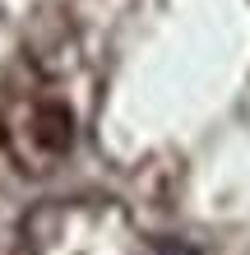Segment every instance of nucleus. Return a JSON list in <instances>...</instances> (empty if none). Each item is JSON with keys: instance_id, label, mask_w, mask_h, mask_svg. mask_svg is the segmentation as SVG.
<instances>
[{"instance_id": "f257e3e1", "label": "nucleus", "mask_w": 250, "mask_h": 255, "mask_svg": "<svg viewBox=\"0 0 250 255\" xmlns=\"http://www.w3.org/2000/svg\"><path fill=\"white\" fill-rule=\"evenodd\" d=\"M33 139L42 153H51V158H61L70 144H75V116H70L61 102H51V107H37L33 116Z\"/></svg>"}]
</instances>
